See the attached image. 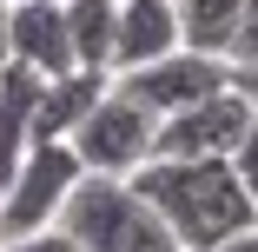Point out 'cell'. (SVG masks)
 I'll list each match as a JSON object with an SVG mask.
<instances>
[{
  "label": "cell",
  "instance_id": "1",
  "mask_svg": "<svg viewBox=\"0 0 258 252\" xmlns=\"http://www.w3.org/2000/svg\"><path fill=\"white\" fill-rule=\"evenodd\" d=\"M133 192L172 226L185 252H219L258 232V199L245 192L238 160H146L133 173Z\"/></svg>",
  "mask_w": 258,
  "mask_h": 252
},
{
  "label": "cell",
  "instance_id": "6",
  "mask_svg": "<svg viewBox=\"0 0 258 252\" xmlns=\"http://www.w3.org/2000/svg\"><path fill=\"white\" fill-rule=\"evenodd\" d=\"M113 86H119V93H133V99H139V107H146L152 120H172V113L199 107V99L225 93V86H232V60H219V54H192V46H179V54L152 60V67L113 73Z\"/></svg>",
  "mask_w": 258,
  "mask_h": 252
},
{
  "label": "cell",
  "instance_id": "5",
  "mask_svg": "<svg viewBox=\"0 0 258 252\" xmlns=\"http://www.w3.org/2000/svg\"><path fill=\"white\" fill-rule=\"evenodd\" d=\"M251 120H258V107H251L238 86H225V93H212V99H199V107L159 120V133H152V160H238Z\"/></svg>",
  "mask_w": 258,
  "mask_h": 252
},
{
  "label": "cell",
  "instance_id": "16",
  "mask_svg": "<svg viewBox=\"0 0 258 252\" xmlns=\"http://www.w3.org/2000/svg\"><path fill=\"white\" fill-rule=\"evenodd\" d=\"M232 86H238L251 107H258V67H232Z\"/></svg>",
  "mask_w": 258,
  "mask_h": 252
},
{
  "label": "cell",
  "instance_id": "11",
  "mask_svg": "<svg viewBox=\"0 0 258 252\" xmlns=\"http://www.w3.org/2000/svg\"><path fill=\"white\" fill-rule=\"evenodd\" d=\"M67 40H73V67L113 73V54H119V0H67Z\"/></svg>",
  "mask_w": 258,
  "mask_h": 252
},
{
  "label": "cell",
  "instance_id": "8",
  "mask_svg": "<svg viewBox=\"0 0 258 252\" xmlns=\"http://www.w3.org/2000/svg\"><path fill=\"white\" fill-rule=\"evenodd\" d=\"M179 0H119V54H113V73H133V67H152L179 54Z\"/></svg>",
  "mask_w": 258,
  "mask_h": 252
},
{
  "label": "cell",
  "instance_id": "3",
  "mask_svg": "<svg viewBox=\"0 0 258 252\" xmlns=\"http://www.w3.org/2000/svg\"><path fill=\"white\" fill-rule=\"evenodd\" d=\"M152 133H159V120H152L133 93H119V86H106L93 99V113L73 126V160H80V173H113V179H126V173H139L146 160H152Z\"/></svg>",
  "mask_w": 258,
  "mask_h": 252
},
{
  "label": "cell",
  "instance_id": "12",
  "mask_svg": "<svg viewBox=\"0 0 258 252\" xmlns=\"http://www.w3.org/2000/svg\"><path fill=\"white\" fill-rule=\"evenodd\" d=\"M238 20H245V0H179V40L192 54H219L225 60Z\"/></svg>",
  "mask_w": 258,
  "mask_h": 252
},
{
  "label": "cell",
  "instance_id": "7",
  "mask_svg": "<svg viewBox=\"0 0 258 252\" xmlns=\"http://www.w3.org/2000/svg\"><path fill=\"white\" fill-rule=\"evenodd\" d=\"M7 54H14L20 67H33L40 80L73 73L67 7H53V0H14V14H7Z\"/></svg>",
  "mask_w": 258,
  "mask_h": 252
},
{
  "label": "cell",
  "instance_id": "14",
  "mask_svg": "<svg viewBox=\"0 0 258 252\" xmlns=\"http://www.w3.org/2000/svg\"><path fill=\"white\" fill-rule=\"evenodd\" d=\"M0 252H80V245H73V232L46 226V232H27V239H0Z\"/></svg>",
  "mask_w": 258,
  "mask_h": 252
},
{
  "label": "cell",
  "instance_id": "4",
  "mask_svg": "<svg viewBox=\"0 0 258 252\" xmlns=\"http://www.w3.org/2000/svg\"><path fill=\"white\" fill-rule=\"evenodd\" d=\"M80 186V160L67 139H46L20 160V173L0 186V239H27V232H46L60 226V206L67 192Z\"/></svg>",
  "mask_w": 258,
  "mask_h": 252
},
{
  "label": "cell",
  "instance_id": "10",
  "mask_svg": "<svg viewBox=\"0 0 258 252\" xmlns=\"http://www.w3.org/2000/svg\"><path fill=\"white\" fill-rule=\"evenodd\" d=\"M106 86H113V73H86V67L46 80V86H40V107H33V146H46V139H73V126L93 113V99L106 93Z\"/></svg>",
  "mask_w": 258,
  "mask_h": 252
},
{
  "label": "cell",
  "instance_id": "2",
  "mask_svg": "<svg viewBox=\"0 0 258 252\" xmlns=\"http://www.w3.org/2000/svg\"><path fill=\"white\" fill-rule=\"evenodd\" d=\"M60 232H73L80 252H185L172 226L133 192V179L80 173V186L60 206Z\"/></svg>",
  "mask_w": 258,
  "mask_h": 252
},
{
  "label": "cell",
  "instance_id": "13",
  "mask_svg": "<svg viewBox=\"0 0 258 252\" xmlns=\"http://www.w3.org/2000/svg\"><path fill=\"white\" fill-rule=\"evenodd\" d=\"M225 60L232 67H258V0H245V20H238L232 46H225Z\"/></svg>",
  "mask_w": 258,
  "mask_h": 252
},
{
  "label": "cell",
  "instance_id": "18",
  "mask_svg": "<svg viewBox=\"0 0 258 252\" xmlns=\"http://www.w3.org/2000/svg\"><path fill=\"white\" fill-rule=\"evenodd\" d=\"M219 252H258V232H245V239H232V245H219Z\"/></svg>",
  "mask_w": 258,
  "mask_h": 252
},
{
  "label": "cell",
  "instance_id": "19",
  "mask_svg": "<svg viewBox=\"0 0 258 252\" xmlns=\"http://www.w3.org/2000/svg\"><path fill=\"white\" fill-rule=\"evenodd\" d=\"M53 7H67V0H53Z\"/></svg>",
  "mask_w": 258,
  "mask_h": 252
},
{
  "label": "cell",
  "instance_id": "15",
  "mask_svg": "<svg viewBox=\"0 0 258 252\" xmlns=\"http://www.w3.org/2000/svg\"><path fill=\"white\" fill-rule=\"evenodd\" d=\"M238 179H245V192L258 199V120H251V133H245V146H238Z\"/></svg>",
  "mask_w": 258,
  "mask_h": 252
},
{
  "label": "cell",
  "instance_id": "9",
  "mask_svg": "<svg viewBox=\"0 0 258 252\" xmlns=\"http://www.w3.org/2000/svg\"><path fill=\"white\" fill-rule=\"evenodd\" d=\"M40 73L7 60L0 67V186L20 173V160L33 153V107H40Z\"/></svg>",
  "mask_w": 258,
  "mask_h": 252
},
{
  "label": "cell",
  "instance_id": "17",
  "mask_svg": "<svg viewBox=\"0 0 258 252\" xmlns=\"http://www.w3.org/2000/svg\"><path fill=\"white\" fill-rule=\"evenodd\" d=\"M7 14H14V0H0V67L14 60V54H7Z\"/></svg>",
  "mask_w": 258,
  "mask_h": 252
}]
</instances>
